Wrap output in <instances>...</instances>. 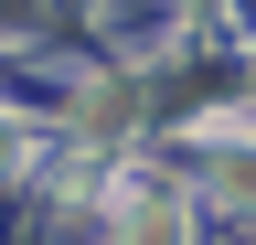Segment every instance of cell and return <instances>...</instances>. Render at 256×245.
I'll return each instance as SVG.
<instances>
[{"label": "cell", "mask_w": 256, "mask_h": 245, "mask_svg": "<svg viewBox=\"0 0 256 245\" xmlns=\"http://www.w3.org/2000/svg\"><path fill=\"white\" fill-rule=\"evenodd\" d=\"M11 160H22V139H11V128H0V171H11Z\"/></svg>", "instance_id": "cell-3"}, {"label": "cell", "mask_w": 256, "mask_h": 245, "mask_svg": "<svg viewBox=\"0 0 256 245\" xmlns=\"http://www.w3.org/2000/svg\"><path fill=\"white\" fill-rule=\"evenodd\" d=\"M224 181H235V192H256V149H224Z\"/></svg>", "instance_id": "cell-2"}, {"label": "cell", "mask_w": 256, "mask_h": 245, "mask_svg": "<svg viewBox=\"0 0 256 245\" xmlns=\"http://www.w3.org/2000/svg\"><path fill=\"white\" fill-rule=\"evenodd\" d=\"M118 213H128V224H118V245H182V203L160 192V181H139Z\"/></svg>", "instance_id": "cell-1"}]
</instances>
